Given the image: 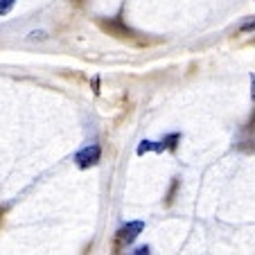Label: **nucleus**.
<instances>
[{
  "instance_id": "nucleus-1",
  "label": "nucleus",
  "mask_w": 255,
  "mask_h": 255,
  "mask_svg": "<svg viewBox=\"0 0 255 255\" xmlns=\"http://www.w3.org/2000/svg\"><path fill=\"white\" fill-rule=\"evenodd\" d=\"M100 156H102L100 147H97V144H88V147H84L82 151H77V156H75V163H77L82 169H86V167H91V165L100 163Z\"/></svg>"
},
{
  "instance_id": "nucleus-2",
  "label": "nucleus",
  "mask_w": 255,
  "mask_h": 255,
  "mask_svg": "<svg viewBox=\"0 0 255 255\" xmlns=\"http://www.w3.org/2000/svg\"><path fill=\"white\" fill-rule=\"evenodd\" d=\"M142 231H144L142 222H129L127 226H122L120 231H118V240H120L122 244H131V242H133Z\"/></svg>"
},
{
  "instance_id": "nucleus-3",
  "label": "nucleus",
  "mask_w": 255,
  "mask_h": 255,
  "mask_svg": "<svg viewBox=\"0 0 255 255\" xmlns=\"http://www.w3.org/2000/svg\"><path fill=\"white\" fill-rule=\"evenodd\" d=\"M16 5V0H0V14H9V9Z\"/></svg>"
},
{
  "instance_id": "nucleus-4",
  "label": "nucleus",
  "mask_w": 255,
  "mask_h": 255,
  "mask_svg": "<svg viewBox=\"0 0 255 255\" xmlns=\"http://www.w3.org/2000/svg\"><path fill=\"white\" fill-rule=\"evenodd\" d=\"M242 32H253L255 29V20H246V23H242Z\"/></svg>"
},
{
  "instance_id": "nucleus-5",
  "label": "nucleus",
  "mask_w": 255,
  "mask_h": 255,
  "mask_svg": "<svg viewBox=\"0 0 255 255\" xmlns=\"http://www.w3.org/2000/svg\"><path fill=\"white\" fill-rule=\"evenodd\" d=\"M32 39L43 41V39H48V34H45V32H34V34H32Z\"/></svg>"
},
{
  "instance_id": "nucleus-6",
  "label": "nucleus",
  "mask_w": 255,
  "mask_h": 255,
  "mask_svg": "<svg viewBox=\"0 0 255 255\" xmlns=\"http://www.w3.org/2000/svg\"><path fill=\"white\" fill-rule=\"evenodd\" d=\"M133 253H135V255H144V253H149V246H140V249H135Z\"/></svg>"
},
{
  "instance_id": "nucleus-7",
  "label": "nucleus",
  "mask_w": 255,
  "mask_h": 255,
  "mask_svg": "<svg viewBox=\"0 0 255 255\" xmlns=\"http://www.w3.org/2000/svg\"><path fill=\"white\" fill-rule=\"evenodd\" d=\"M251 97H253V102H255V75L251 77Z\"/></svg>"
}]
</instances>
